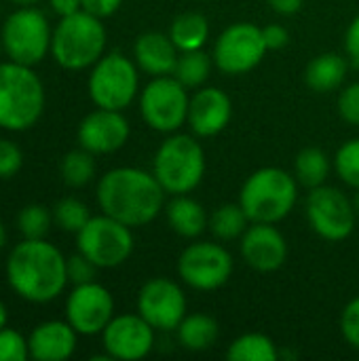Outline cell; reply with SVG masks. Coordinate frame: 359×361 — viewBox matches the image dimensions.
I'll return each instance as SVG.
<instances>
[{
	"label": "cell",
	"mask_w": 359,
	"mask_h": 361,
	"mask_svg": "<svg viewBox=\"0 0 359 361\" xmlns=\"http://www.w3.org/2000/svg\"><path fill=\"white\" fill-rule=\"evenodd\" d=\"M231 99L218 87H201L188 104V125L199 137L218 135L231 121Z\"/></svg>",
	"instance_id": "d6986e66"
},
{
	"label": "cell",
	"mask_w": 359,
	"mask_h": 361,
	"mask_svg": "<svg viewBox=\"0 0 359 361\" xmlns=\"http://www.w3.org/2000/svg\"><path fill=\"white\" fill-rule=\"evenodd\" d=\"M133 57L140 70L154 76H169L176 70L180 51L169 38V34L161 32H146L138 36L133 44Z\"/></svg>",
	"instance_id": "44dd1931"
},
{
	"label": "cell",
	"mask_w": 359,
	"mask_h": 361,
	"mask_svg": "<svg viewBox=\"0 0 359 361\" xmlns=\"http://www.w3.org/2000/svg\"><path fill=\"white\" fill-rule=\"evenodd\" d=\"M6 324H8V311H6L4 302L0 300V330L6 328Z\"/></svg>",
	"instance_id": "ee69618b"
},
{
	"label": "cell",
	"mask_w": 359,
	"mask_h": 361,
	"mask_svg": "<svg viewBox=\"0 0 359 361\" xmlns=\"http://www.w3.org/2000/svg\"><path fill=\"white\" fill-rule=\"evenodd\" d=\"M21 167H23L21 148L11 140L0 137V180L13 178L15 173H19Z\"/></svg>",
	"instance_id": "e575fe53"
},
{
	"label": "cell",
	"mask_w": 359,
	"mask_h": 361,
	"mask_svg": "<svg viewBox=\"0 0 359 361\" xmlns=\"http://www.w3.org/2000/svg\"><path fill=\"white\" fill-rule=\"evenodd\" d=\"M358 212L353 201L334 186L311 188L307 199V220L311 228L326 241H343L355 228Z\"/></svg>",
	"instance_id": "4fadbf2b"
},
{
	"label": "cell",
	"mask_w": 359,
	"mask_h": 361,
	"mask_svg": "<svg viewBox=\"0 0 359 361\" xmlns=\"http://www.w3.org/2000/svg\"><path fill=\"white\" fill-rule=\"evenodd\" d=\"M106 49V27L99 17L78 11L59 17L53 30L51 55L66 70H85L97 63Z\"/></svg>",
	"instance_id": "5b68a950"
},
{
	"label": "cell",
	"mask_w": 359,
	"mask_h": 361,
	"mask_svg": "<svg viewBox=\"0 0 359 361\" xmlns=\"http://www.w3.org/2000/svg\"><path fill=\"white\" fill-rule=\"evenodd\" d=\"M2 47L11 61L23 66H36L51 53L53 30L42 11L34 6H21L13 11L2 23Z\"/></svg>",
	"instance_id": "ba28073f"
},
{
	"label": "cell",
	"mask_w": 359,
	"mask_h": 361,
	"mask_svg": "<svg viewBox=\"0 0 359 361\" xmlns=\"http://www.w3.org/2000/svg\"><path fill=\"white\" fill-rule=\"evenodd\" d=\"M30 357L28 341L8 326L0 330V361H23Z\"/></svg>",
	"instance_id": "836d02e7"
},
{
	"label": "cell",
	"mask_w": 359,
	"mask_h": 361,
	"mask_svg": "<svg viewBox=\"0 0 359 361\" xmlns=\"http://www.w3.org/2000/svg\"><path fill=\"white\" fill-rule=\"evenodd\" d=\"M44 112V85L32 66L0 63V129L25 131Z\"/></svg>",
	"instance_id": "3957f363"
},
{
	"label": "cell",
	"mask_w": 359,
	"mask_h": 361,
	"mask_svg": "<svg viewBox=\"0 0 359 361\" xmlns=\"http://www.w3.org/2000/svg\"><path fill=\"white\" fill-rule=\"evenodd\" d=\"M76 336L78 332L66 322L59 319H51V322H42L38 324L30 338H28V347H30V357L36 361H63L72 357L74 349H76Z\"/></svg>",
	"instance_id": "ffe728a7"
},
{
	"label": "cell",
	"mask_w": 359,
	"mask_h": 361,
	"mask_svg": "<svg viewBox=\"0 0 359 361\" xmlns=\"http://www.w3.org/2000/svg\"><path fill=\"white\" fill-rule=\"evenodd\" d=\"M334 169L339 173V178L351 186V188H359V137L345 142L336 157H334Z\"/></svg>",
	"instance_id": "d6a6232c"
},
{
	"label": "cell",
	"mask_w": 359,
	"mask_h": 361,
	"mask_svg": "<svg viewBox=\"0 0 359 361\" xmlns=\"http://www.w3.org/2000/svg\"><path fill=\"white\" fill-rule=\"evenodd\" d=\"M218 334H220L218 322L205 313L186 315L178 326V341L188 351L212 349L218 341Z\"/></svg>",
	"instance_id": "cb8c5ba5"
},
{
	"label": "cell",
	"mask_w": 359,
	"mask_h": 361,
	"mask_svg": "<svg viewBox=\"0 0 359 361\" xmlns=\"http://www.w3.org/2000/svg\"><path fill=\"white\" fill-rule=\"evenodd\" d=\"M347 78V59L339 53H322L313 57L305 70V82L315 93H330Z\"/></svg>",
	"instance_id": "603a6c76"
},
{
	"label": "cell",
	"mask_w": 359,
	"mask_h": 361,
	"mask_svg": "<svg viewBox=\"0 0 359 361\" xmlns=\"http://www.w3.org/2000/svg\"><path fill=\"white\" fill-rule=\"evenodd\" d=\"M138 63L121 53H108L91 66L89 97L97 108L125 110L138 95Z\"/></svg>",
	"instance_id": "52a82bcc"
},
{
	"label": "cell",
	"mask_w": 359,
	"mask_h": 361,
	"mask_svg": "<svg viewBox=\"0 0 359 361\" xmlns=\"http://www.w3.org/2000/svg\"><path fill=\"white\" fill-rule=\"evenodd\" d=\"M61 171V180L72 186V188H83L87 186L93 176H95V159L89 150L78 148V150H70L59 165Z\"/></svg>",
	"instance_id": "f546056e"
},
{
	"label": "cell",
	"mask_w": 359,
	"mask_h": 361,
	"mask_svg": "<svg viewBox=\"0 0 359 361\" xmlns=\"http://www.w3.org/2000/svg\"><path fill=\"white\" fill-rule=\"evenodd\" d=\"M66 271H68V281L74 283V286H80V283L95 281V271H97V267H95L85 254L78 252V254L66 258Z\"/></svg>",
	"instance_id": "d590c367"
},
{
	"label": "cell",
	"mask_w": 359,
	"mask_h": 361,
	"mask_svg": "<svg viewBox=\"0 0 359 361\" xmlns=\"http://www.w3.org/2000/svg\"><path fill=\"white\" fill-rule=\"evenodd\" d=\"M121 4L123 0H83V11L104 19V17L114 15L121 8Z\"/></svg>",
	"instance_id": "ab89813d"
},
{
	"label": "cell",
	"mask_w": 359,
	"mask_h": 361,
	"mask_svg": "<svg viewBox=\"0 0 359 361\" xmlns=\"http://www.w3.org/2000/svg\"><path fill=\"white\" fill-rule=\"evenodd\" d=\"M269 6L279 15H294L303 8L305 0H267Z\"/></svg>",
	"instance_id": "7bdbcfd3"
},
{
	"label": "cell",
	"mask_w": 359,
	"mask_h": 361,
	"mask_svg": "<svg viewBox=\"0 0 359 361\" xmlns=\"http://www.w3.org/2000/svg\"><path fill=\"white\" fill-rule=\"evenodd\" d=\"M78 252L85 254L97 269L121 267L133 252L131 226L114 220L112 216H91L89 222L76 233Z\"/></svg>",
	"instance_id": "9c48e42d"
},
{
	"label": "cell",
	"mask_w": 359,
	"mask_h": 361,
	"mask_svg": "<svg viewBox=\"0 0 359 361\" xmlns=\"http://www.w3.org/2000/svg\"><path fill=\"white\" fill-rule=\"evenodd\" d=\"M13 4H17V6H32V4H36L38 0H11Z\"/></svg>",
	"instance_id": "bcb514c9"
},
{
	"label": "cell",
	"mask_w": 359,
	"mask_h": 361,
	"mask_svg": "<svg viewBox=\"0 0 359 361\" xmlns=\"http://www.w3.org/2000/svg\"><path fill=\"white\" fill-rule=\"evenodd\" d=\"M76 137L80 148L91 154H110L127 144L129 123L123 116V110L97 108L80 121Z\"/></svg>",
	"instance_id": "e0dca14e"
},
{
	"label": "cell",
	"mask_w": 359,
	"mask_h": 361,
	"mask_svg": "<svg viewBox=\"0 0 359 361\" xmlns=\"http://www.w3.org/2000/svg\"><path fill=\"white\" fill-rule=\"evenodd\" d=\"M341 332L345 341L359 351V296L345 307L341 315Z\"/></svg>",
	"instance_id": "8d00e7d4"
},
{
	"label": "cell",
	"mask_w": 359,
	"mask_h": 361,
	"mask_svg": "<svg viewBox=\"0 0 359 361\" xmlns=\"http://www.w3.org/2000/svg\"><path fill=\"white\" fill-rule=\"evenodd\" d=\"M226 357L231 361H277L279 349L264 334H243L229 345Z\"/></svg>",
	"instance_id": "83f0119b"
},
{
	"label": "cell",
	"mask_w": 359,
	"mask_h": 361,
	"mask_svg": "<svg viewBox=\"0 0 359 361\" xmlns=\"http://www.w3.org/2000/svg\"><path fill=\"white\" fill-rule=\"evenodd\" d=\"M102 345L110 360L135 361L154 347V328L140 315H118L102 332Z\"/></svg>",
	"instance_id": "2e32d148"
},
{
	"label": "cell",
	"mask_w": 359,
	"mask_h": 361,
	"mask_svg": "<svg viewBox=\"0 0 359 361\" xmlns=\"http://www.w3.org/2000/svg\"><path fill=\"white\" fill-rule=\"evenodd\" d=\"M339 114L349 125L359 127V82H353V85H349V87H345L341 91V97H339Z\"/></svg>",
	"instance_id": "74e56055"
},
{
	"label": "cell",
	"mask_w": 359,
	"mask_h": 361,
	"mask_svg": "<svg viewBox=\"0 0 359 361\" xmlns=\"http://www.w3.org/2000/svg\"><path fill=\"white\" fill-rule=\"evenodd\" d=\"M262 36H264L269 51H279L290 42V32L279 23H271V25L262 27Z\"/></svg>",
	"instance_id": "f35d334b"
},
{
	"label": "cell",
	"mask_w": 359,
	"mask_h": 361,
	"mask_svg": "<svg viewBox=\"0 0 359 361\" xmlns=\"http://www.w3.org/2000/svg\"><path fill=\"white\" fill-rule=\"evenodd\" d=\"M114 317L112 294L97 281L74 286L66 300V319L80 336L102 334Z\"/></svg>",
	"instance_id": "5bb4252c"
},
{
	"label": "cell",
	"mask_w": 359,
	"mask_h": 361,
	"mask_svg": "<svg viewBox=\"0 0 359 361\" xmlns=\"http://www.w3.org/2000/svg\"><path fill=\"white\" fill-rule=\"evenodd\" d=\"M188 89L176 76H154L140 95V112L146 125L161 133H176L188 123Z\"/></svg>",
	"instance_id": "30bf717a"
},
{
	"label": "cell",
	"mask_w": 359,
	"mask_h": 361,
	"mask_svg": "<svg viewBox=\"0 0 359 361\" xmlns=\"http://www.w3.org/2000/svg\"><path fill=\"white\" fill-rule=\"evenodd\" d=\"M241 256L254 271L273 273L286 262L288 243L273 224L252 222V226L241 235Z\"/></svg>",
	"instance_id": "ac0fdd59"
},
{
	"label": "cell",
	"mask_w": 359,
	"mask_h": 361,
	"mask_svg": "<svg viewBox=\"0 0 359 361\" xmlns=\"http://www.w3.org/2000/svg\"><path fill=\"white\" fill-rule=\"evenodd\" d=\"M6 281L19 298L47 305L68 283L66 256L44 239H23L8 254Z\"/></svg>",
	"instance_id": "7a4b0ae2"
},
{
	"label": "cell",
	"mask_w": 359,
	"mask_h": 361,
	"mask_svg": "<svg viewBox=\"0 0 359 361\" xmlns=\"http://www.w3.org/2000/svg\"><path fill=\"white\" fill-rule=\"evenodd\" d=\"M207 36H209V23L201 13H182L171 21L169 27V38L174 40L180 53L203 49Z\"/></svg>",
	"instance_id": "d4e9b609"
},
{
	"label": "cell",
	"mask_w": 359,
	"mask_h": 361,
	"mask_svg": "<svg viewBox=\"0 0 359 361\" xmlns=\"http://www.w3.org/2000/svg\"><path fill=\"white\" fill-rule=\"evenodd\" d=\"M345 49L351 61L359 66V15L349 23L347 34H345Z\"/></svg>",
	"instance_id": "60d3db41"
},
{
	"label": "cell",
	"mask_w": 359,
	"mask_h": 361,
	"mask_svg": "<svg viewBox=\"0 0 359 361\" xmlns=\"http://www.w3.org/2000/svg\"><path fill=\"white\" fill-rule=\"evenodd\" d=\"M353 207H355V212H358L359 216V188L358 192H355V197H353Z\"/></svg>",
	"instance_id": "7dc6e473"
},
{
	"label": "cell",
	"mask_w": 359,
	"mask_h": 361,
	"mask_svg": "<svg viewBox=\"0 0 359 361\" xmlns=\"http://www.w3.org/2000/svg\"><path fill=\"white\" fill-rule=\"evenodd\" d=\"M138 313L154 330H178L180 322L186 317V296L176 281L154 277L146 281L138 294Z\"/></svg>",
	"instance_id": "9a60e30c"
},
{
	"label": "cell",
	"mask_w": 359,
	"mask_h": 361,
	"mask_svg": "<svg viewBox=\"0 0 359 361\" xmlns=\"http://www.w3.org/2000/svg\"><path fill=\"white\" fill-rule=\"evenodd\" d=\"M250 218L239 203H224L209 216V231L218 241L239 239L248 231Z\"/></svg>",
	"instance_id": "484cf974"
},
{
	"label": "cell",
	"mask_w": 359,
	"mask_h": 361,
	"mask_svg": "<svg viewBox=\"0 0 359 361\" xmlns=\"http://www.w3.org/2000/svg\"><path fill=\"white\" fill-rule=\"evenodd\" d=\"M178 275L193 290H218L233 275V256L220 243H190L178 258Z\"/></svg>",
	"instance_id": "7c38bea8"
},
{
	"label": "cell",
	"mask_w": 359,
	"mask_h": 361,
	"mask_svg": "<svg viewBox=\"0 0 359 361\" xmlns=\"http://www.w3.org/2000/svg\"><path fill=\"white\" fill-rule=\"evenodd\" d=\"M152 173L167 195H188L203 180L205 152L190 135H169L154 154Z\"/></svg>",
	"instance_id": "8992f818"
},
{
	"label": "cell",
	"mask_w": 359,
	"mask_h": 361,
	"mask_svg": "<svg viewBox=\"0 0 359 361\" xmlns=\"http://www.w3.org/2000/svg\"><path fill=\"white\" fill-rule=\"evenodd\" d=\"M2 49H4V47H2V38H0V51H2Z\"/></svg>",
	"instance_id": "c3c4849f"
},
{
	"label": "cell",
	"mask_w": 359,
	"mask_h": 361,
	"mask_svg": "<svg viewBox=\"0 0 359 361\" xmlns=\"http://www.w3.org/2000/svg\"><path fill=\"white\" fill-rule=\"evenodd\" d=\"M89 207L74 197H66L53 207V222L66 233H78L89 222Z\"/></svg>",
	"instance_id": "1f68e13d"
},
{
	"label": "cell",
	"mask_w": 359,
	"mask_h": 361,
	"mask_svg": "<svg viewBox=\"0 0 359 361\" xmlns=\"http://www.w3.org/2000/svg\"><path fill=\"white\" fill-rule=\"evenodd\" d=\"M267 42L262 36V27L241 21L229 25L216 40L214 44V63L218 70H222L229 76H239L248 74L254 70L264 53H267Z\"/></svg>",
	"instance_id": "8fae6325"
},
{
	"label": "cell",
	"mask_w": 359,
	"mask_h": 361,
	"mask_svg": "<svg viewBox=\"0 0 359 361\" xmlns=\"http://www.w3.org/2000/svg\"><path fill=\"white\" fill-rule=\"evenodd\" d=\"M4 243H6V228H4V224L0 220V250L4 247Z\"/></svg>",
	"instance_id": "f6af8a7d"
},
{
	"label": "cell",
	"mask_w": 359,
	"mask_h": 361,
	"mask_svg": "<svg viewBox=\"0 0 359 361\" xmlns=\"http://www.w3.org/2000/svg\"><path fill=\"white\" fill-rule=\"evenodd\" d=\"M51 212L40 203L25 205L17 216V228L23 235V239H44L51 228Z\"/></svg>",
	"instance_id": "4dcf8cb0"
},
{
	"label": "cell",
	"mask_w": 359,
	"mask_h": 361,
	"mask_svg": "<svg viewBox=\"0 0 359 361\" xmlns=\"http://www.w3.org/2000/svg\"><path fill=\"white\" fill-rule=\"evenodd\" d=\"M330 173V159L320 148H303L294 163V178L305 188H317L326 184Z\"/></svg>",
	"instance_id": "4316f807"
},
{
	"label": "cell",
	"mask_w": 359,
	"mask_h": 361,
	"mask_svg": "<svg viewBox=\"0 0 359 361\" xmlns=\"http://www.w3.org/2000/svg\"><path fill=\"white\" fill-rule=\"evenodd\" d=\"M296 199L298 180L279 167H262L254 171L239 192V205L250 222L267 224L284 220L294 209Z\"/></svg>",
	"instance_id": "277c9868"
},
{
	"label": "cell",
	"mask_w": 359,
	"mask_h": 361,
	"mask_svg": "<svg viewBox=\"0 0 359 361\" xmlns=\"http://www.w3.org/2000/svg\"><path fill=\"white\" fill-rule=\"evenodd\" d=\"M165 195L154 173L138 167L110 169L97 182L99 209L131 228L150 224L165 207Z\"/></svg>",
	"instance_id": "6da1fadb"
},
{
	"label": "cell",
	"mask_w": 359,
	"mask_h": 361,
	"mask_svg": "<svg viewBox=\"0 0 359 361\" xmlns=\"http://www.w3.org/2000/svg\"><path fill=\"white\" fill-rule=\"evenodd\" d=\"M212 57L199 49V51H184L178 57L174 76L186 87V89H199L205 85V80L209 78L212 72Z\"/></svg>",
	"instance_id": "f1b7e54d"
},
{
	"label": "cell",
	"mask_w": 359,
	"mask_h": 361,
	"mask_svg": "<svg viewBox=\"0 0 359 361\" xmlns=\"http://www.w3.org/2000/svg\"><path fill=\"white\" fill-rule=\"evenodd\" d=\"M49 4H51L53 13L59 17H68V15L83 11V0H49Z\"/></svg>",
	"instance_id": "b9f144b4"
},
{
	"label": "cell",
	"mask_w": 359,
	"mask_h": 361,
	"mask_svg": "<svg viewBox=\"0 0 359 361\" xmlns=\"http://www.w3.org/2000/svg\"><path fill=\"white\" fill-rule=\"evenodd\" d=\"M165 216L169 226L184 239H197L209 228L203 205L188 195H171V201L165 205Z\"/></svg>",
	"instance_id": "7402d4cb"
}]
</instances>
